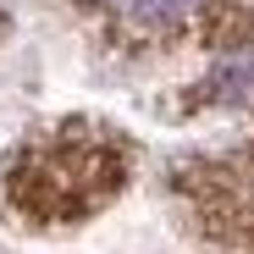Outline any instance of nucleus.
Segmentation results:
<instances>
[{"mask_svg": "<svg viewBox=\"0 0 254 254\" xmlns=\"http://www.w3.org/2000/svg\"><path fill=\"white\" fill-rule=\"evenodd\" d=\"M100 6L138 39H160V33H177L188 22L204 17L210 0H100Z\"/></svg>", "mask_w": 254, "mask_h": 254, "instance_id": "2", "label": "nucleus"}, {"mask_svg": "<svg viewBox=\"0 0 254 254\" xmlns=\"http://www.w3.org/2000/svg\"><path fill=\"white\" fill-rule=\"evenodd\" d=\"M122 183V160L100 144H56L33 149L11 172V199L39 221H66L94 210L111 188Z\"/></svg>", "mask_w": 254, "mask_h": 254, "instance_id": "1", "label": "nucleus"}]
</instances>
